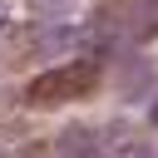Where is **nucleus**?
<instances>
[{
  "label": "nucleus",
  "instance_id": "nucleus-1",
  "mask_svg": "<svg viewBox=\"0 0 158 158\" xmlns=\"http://www.w3.org/2000/svg\"><path fill=\"white\" fill-rule=\"evenodd\" d=\"M94 74H99V64H64V69H49V74H40L35 84H30V104H64V99H74V94H89L94 89Z\"/></svg>",
  "mask_w": 158,
  "mask_h": 158
},
{
  "label": "nucleus",
  "instance_id": "nucleus-2",
  "mask_svg": "<svg viewBox=\"0 0 158 158\" xmlns=\"http://www.w3.org/2000/svg\"><path fill=\"white\" fill-rule=\"evenodd\" d=\"M123 20H128V35H153L158 30V0H128Z\"/></svg>",
  "mask_w": 158,
  "mask_h": 158
}]
</instances>
